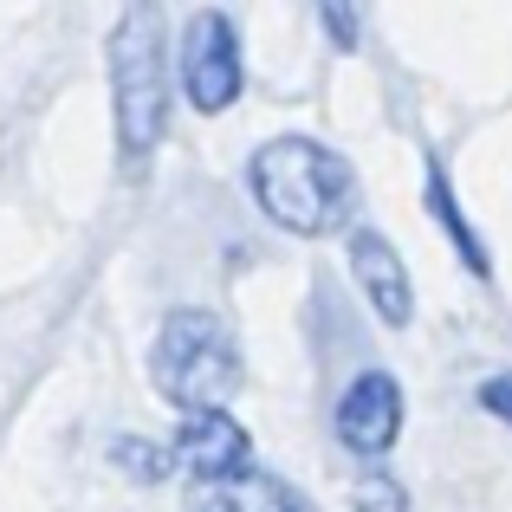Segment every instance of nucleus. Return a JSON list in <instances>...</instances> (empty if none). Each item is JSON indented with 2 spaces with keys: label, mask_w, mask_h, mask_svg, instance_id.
<instances>
[{
  "label": "nucleus",
  "mask_w": 512,
  "mask_h": 512,
  "mask_svg": "<svg viewBox=\"0 0 512 512\" xmlns=\"http://www.w3.org/2000/svg\"><path fill=\"white\" fill-rule=\"evenodd\" d=\"M188 512H318L299 487H286L279 474H234V480H195L188 487Z\"/></svg>",
  "instance_id": "8"
},
{
  "label": "nucleus",
  "mask_w": 512,
  "mask_h": 512,
  "mask_svg": "<svg viewBox=\"0 0 512 512\" xmlns=\"http://www.w3.org/2000/svg\"><path fill=\"white\" fill-rule=\"evenodd\" d=\"M175 72H182V91L201 117H221V111L240 104L247 65H240V33L221 7H201L195 20L182 26V59H175Z\"/></svg>",
  "instance_id": "4"
},
{
  "label": "nucleus",
  "mask_w": 512,
  "mask_h": 512,
  "mask_svg": "<svg viewBox=\"0 0 512 512\" xmlns=\"http://www.w3.org/2000/svg\"><path fill=\"white\" fill-rule=\"evenodd\" d=\"M247 188H253V208H260L279 234H299V240L344 234L350 214H357L350 163L338 150H325L318 137H273V143H260L253 163H247Z\"/></svg>",
  "instance_id": "1"
},
{
  "label": "nucleus",
  "mask_w": 512,
  "mask_h": 512,
  "mask_svg": "<svg viewBox=\"0 0 512 512\" xmlns=\"http://www.w3.org/2000/svg\"><path fill=\"white\" fill-rule=\"evenodd\" d=\"M428 214H435V227L454 240V247H461L467 273L487 279V273H493V260H487V247H480V234L467 227V214H461V201H454V188H448V175H441V163L428 169Z\"/></svg>",
  "instance_id": "9"
},
{
  "label": "nucleus",
  "mask_w": 512,
  "mask_h": 512,
  "mask_svg": "<svg viewBox=\"0 0 512 512\" xmlns=\"http://www.w3.org/2000/svg\"><path fill=\"white\" fill-rule=\"evenodd\" d=\"M111 117H117V156L143 169L169 130V33L163 7L137 0L111 26Z\"/></svg>",
  "instance_id": "2"
},
{
  "label": "nucleus",
  "mask_w": 512,
  "mask_h": 512,
  "mask_svg": "<svg viewBox=\"0 0 512 512\" xmlns=\"http://www.w3.org/2000/svg\"><path fill=\"white\" fill-rule=\"evenodd\" d=\"M402 415H409V402H402V383H396V376H389V370H357V376L344 383L331 422H338V441H344L350 454L376 461V454L396 448Z\"/></svg>",
  "instance_id": "5"
},
{
  "label": "nucleus",
  "mask_w": 512,
  "mask_h": 512,
  "mask_svg": "<svg viewBox=\"0 0 512 512\" xmlns=\"http://www.w3.org/2000/svg\"><path fill=\"white\" fill-rule=\"evenodd\" d=\"M480 409L500 415V422L512 428V370H500V376H487V383H480Z\"/></svg>",
  "instance_id": "13"
},
{
  "label": "nucleus",
  "mask_w": 512,
  "mask_h": 512,
  "mask_svg": "<svg viewBox=\"0 0 512 512\" xmlns=\"http://www.w3.org/2000/svg\"><path fill=\"white\" fill-rule=\"evenodd\" d=\"M150 383L156 396H169L175 409H227V396L240 389V344L234 331L221 325L201 305H182V312L163 318L150 344Z\"/></svg>",
  "instance_id": "3"
},
{
  "label": "nucleus",
  "mask_w": 512,
  "mask_h": 512,
  "mask_svg": "<svg viewBox=\"0 0 512 512\" xmlns=\"http://www.w3.org/2000/svg\"><path fill=\"white\" fill-rule=\"evenodd\" d=\"M111 461H117V474L143 480V487H156V480L175 474V448H163V441H143V435H117L111 441Z\"/></svg>",
  "instance_id": "10"
},
{
  "label": "nucleus",
  "mask_w": 512,
  "mask_h": 512,
  "mask_svg": "<svg viewBox=\"0 0 512 512\" xmlns=\"http://www.w3.org/2000/svg\"><path fill=\"white\" fill-rule=\"evenodd\" d=\"M344 253H350V279L363 286L370 312L383 318L389 331H409V325H415V286H409V266H402V253L389 247L376 227H350Z\"/></svg>",
  "instance_id": "6"
},
{
  "label": "nucleus",
  "mask_w": 512,
  "mask_h": 512,
  "mask_svg": "<svg viewBox=\"0 0 512 512\" xmlns=\"http://www.w3.org/2000/svg\"><path fill=\"white\" fill-rule=\"evenodd\" d=\"M350 512H409V493H402L396 474L370 467V474L350 480Z\"/></svg>",
  "instance_id": "11"
},
{
  "label": "nucleus",
  "mask_w": 512,
  "mask_h": 512,
  "mask_svg": "<svg viewBox=\"0 0 512 512\" xmlns=\"http://www.w3.org/2000/svg\"><path fill=\"white\" fill-rule=\"evenodd\" d=\"M175 461L195 480H234L253 467V441L227 409H188L175 428Z\"/></svg>",
  "instance_id": "7"
},
{
  "label": "nucleus",
  "mask_w": 512,
  "mask_h": 512,
  "mask_svg": "<svg viewBox=\"0 0 512 512\" xmlns=\"http://www.w3.org/2000/svg\"><path fill=\"white\" fill-rule=\"evenodd\" d=\"M318 7V26H325V39L338 52H357V39H363V20H357V0H312Z\"/></svg>",
  "instance_id": "12"
}]
</instances>
